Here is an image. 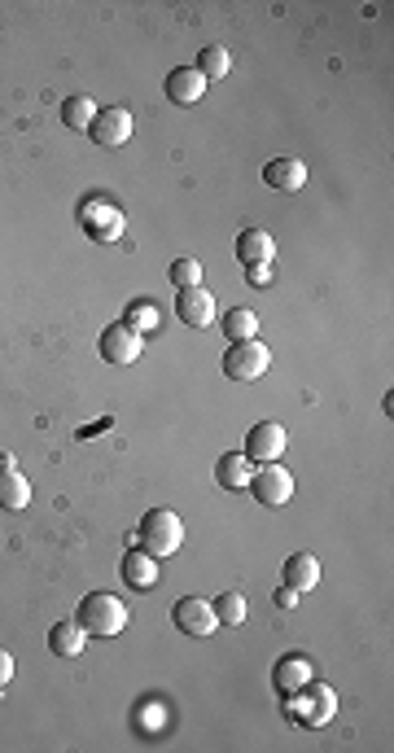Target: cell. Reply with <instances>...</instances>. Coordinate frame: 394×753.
Segmentation results:
<instances>
[{
  "mask_svg": "<svg viewBox=\"0 0 394 753\" xmlns=\"http://www.w3.org/2000/svg\"><path fill=\"white\" fill-rule=\"evenodd\" d=\"M75 622L84 627V635H97V640H110L127 627V605L114 592H88L75 609Z\"/></svg>",
  "mask_w": 394,
  "mask_h": 753,
  "instance_id": "obj_1",
  "label": "cell"
},
{
  "mask_svg": "<svg viewBox=\"0 0 394 753\" xmlns=\"http://www.w3.org/2000/svg\"><path fill=\"white\" fill-rule=\"evenodd\" d=\"M136 543L149 556H176L184 543V521L176 508H149L141 517V530H136Z\"/></svg>",
  "mask_w": 394,
  "mask_h": 753,
  "instance_id": "obj_2",
  "label": "cell"
},
{
  "mask_svg": "<svg viewBox=\"0 0 394 753\" xmlns=\"http://www.w3.org/2000/svg\"><path fill=\"white\" fill-rule=\"evenodd\" d=\"M123 224H127L123 211L110 198H101V193H92V198H84V206H79V228H84L88 241H119Z\"/></svg>",
  "mask_w": 394,
  "mask_h": 753,
  "instance_id": "obj_3",
  "label": "cell"
},
{
  "mask_svg": "<svg viewBox=\"0 0 394 753\" xmlns=\"http://www.w3.org/2000/svg\"><path fill=\"white\" fill-rule=\"evenodd\" d=\"M272 259H276L272 233H263V228H241V233H237V263L250 272L254 285H268Z\"/></svg>",
  "mask_w": 394,
  "mask_h": 753,
  "instance_id": "obj_4",
  "label": "cell"
},
{
  "mask_svg": "<svg viewBox=\"0 0 394 753\" xmlns=\"http://www.w3.org/2000/svg\"><path fill=\"white\" fill-rule=\"evenodd\" d=\"M272 364V351L263 346L259 338H246V342H228L224 351V377L228 381H259Z\"/></svg>",
  "mask_w": 394,
  "mask_h": 753,
  "instance_id": "obj_5",
  "label": "cell"
},
{
  "mask_svg": "<svg viewBox=\"0 0 394 753\" xmlns=\"http://www.w3.org/2000/svg\"><path fill=\"white\" fill-rule=\"evenodd\" d=\"M294 697L298 701L289 714H294V723H303V727H324L333 714H338V697H333L329 683H316V688L307 683V688H298Z\"/></svg>",
  "mask_w": 394,
  "mask_h": 753,
  "instance_id": "obj_6",
  "label": "cell"
},
{
  "mask_svg": "<svg viewBox=\"0 0 394 753\" xmlns=\"http://www.w3.org/2000/svg\"><path fill=\"white\" fill-rule=\"evenodd\" d=\"M289 443V434H285V425L281 421H259V425H250V434H246V460L250 465H276L281 460V451Z\"/></svg>",
  "mask_w": 394,
  "mask_h": 753,
  "instance_id": "obj_7",
  "label": "cell"
},
{
  "mask_svg": "<svg viewBox=\"0 0 394 753\" xmlns=\"http://www.w3.org/2000/svg\"><path fill=\"white\" fill-rule=\"evenodd\" d=\"M250 495L263 508H281V504L294 500V478H289L281 465H263V469L250 473Z\"/></svg>",
  "mask_w": 394,
  "mask_h": 753,
  "instance_id": "obj_8",
  "label": "cell"
},
{
  "mask_svg": "<svg viewBox=\"0 0 394 753\" xmlns=\"http://www.w3.org/2000/svg\"><path fill=\"white\" fill-rule=\"evenodd\" d=\"M97 351L106 364H136L145 351V338L136 329H127V324H106V333H101V342H97Z\"/></svg>",
  "mask_w": 394,
  "mask_h": 753,
  "instance_id": "obj_9",
  "label": "cell"
},
{
  "mask_svg": "<svg viewBox=\"0 0 394 753\" xmlns=\"http://www.w3.org/2000/svg\"><path fill=\"white\" fill-rule=\"evenodd\" d=\"M171 622H176V631L193 635V640H206V635H211V631L219 627L211 600H202V596H184V600H176V609H171Z\"/></svg>",
  "mask_w": 394,
  "mask_h": 753,
  "instance_id": "obj_10",
  "label": "cell"
},
{
  "mask_svg": "<svg viewBox=\"0 0 394 753\" xmlns=\"http://www.w3.org/2000/svg\"><path fill=\"white\" fill-rule=\"evenodd\" d=\"M88 136H92V141H97L101 149L127 145V136H132V110H123V106L97 110V119H92V127H88Z\"/></svg>",
  "mask_w": 394,
  "mask_h": 753,
  "instance_id": "obj_11",
  "label": "cell"
},
{
  "mask_svg": "<svg viewBox=\"0 0 394 753\" xmlns=\"http://www.w3.org/2000/svg\"><path fill=\"white\" fill-rule=\"evenodd\" d=\"M176 320L189 324V329H211V320H215V298H211V289H202V285L176 289Z\"/></svg>",
  "mask_w": 394,
  "mask_h": 753,
  "instance_id": "obj_12",
  "label": "cell"
},
{
  "mask_svg": "<svg viewBox=\"0 0 394 753\" xmlns=\"http://www.w3.org/2000/svg\"><path fill=\"white\" fill-rule=\"evenodd\" d=\"M119 574H123V583L132 587V592H154V587H158V556H149L141 548L123 552Z\"/></svg>",
  "mask_w": 394,
  "mask_h": 753,
  "instance_id": "obj_13",
  "label": "cell"
},
{
  "mask_svg": "<svg viewBox=\"0 0 394 753\" xmlns=\"http://www.w3.org/2000/svg\"><path fill=\"white\" fill-rule=\"evenodd\" d=\"M316 679V670H311V662L303 653H289V657H281V662L272 666V683H276V692L281 697H294L298 688H307V683Z\"/></svg>",
  "mask_w": 394,
  "mask_h": 753,
  "instance_id": "obj_14",
  "label": "cell"
},
{
  "mask_svg": "<svg viewBox=\"0 0 394 753\" xmlns=\"http://www.w3.org/2000/svg\"><path fill=\"white\" fill-rule=\"evenodd\" d=\"M263 184L276 193H298L307 184V167L298 158H272L268 167H263Z\"/></svg>",
  "mask_w": 394,
  "mask_h": 753,
  "instance_id": "obj_15",
  "label": "cell"
},
{
  "mask_svg": "<svg viewBox=\"0 0 394 753\" xmlns=\"http://www.w3.org/2000/svg\"><path fill=\"white\" fill-rule=\"evenodd\" d=\"M281 578H285V587H294V592L303 596V592H311V587L320 583V561L311 552H294V556H285Z\"/></svg>",
  "mask_w": 394,
  "mask_h": 753,
  "instance_id": "obj_16",
  "label": "cell"
},
{
  "mask_svg": "<svg viewBox=\"0 0 394 753\" xmlns=\"http://www.w3.org/2000/svg\"><path fill=\"white\" fill-rule=\"evenodd\" d=\"M167 97L176 101V106H197V101L206 97V79L193 71V66H176V71L167 75Z\"/></svg>",
  "mask_w": 394,
  "mask_h": 753,
  "instance_id": "obj_17",
  "label": "cell"
},
{
  "mask_svg": "<svg viewBox=\"0 0 394 753\" xmlns=\"http://www.w3.org/2000/svg\"><path fill=\"white\" fill-rule=\"evenodd\" d=\"M250 473H254V465L246 460V451H228V456H219V465H215V482L224 486V491H246Z\"/></svg>",
  "mask_w": 394,
  "mask_h": 753,
  "instance_id": "obj_18",
  "label": "cell"
},
{
  "mask_svg": "<svg viewBox=\"0 0 394 753\" xmlns=\"http://www.w3.org/2000/svg\"><path fill=\"white\" fill-rule=\"evenodd\" d=\"M84 627H79L75 618H66V622H53L49 627V653L53 657H79L84 653Z\"/></svg>",
  "mask_w": 394,
  "mask_h": 753,
  "instance_id": "obj_19",
  "label": "cell"
},
{
  "mask_svg": "<svg viewBox=\"0 0 394 753\" xmlns=\"http://www.w3.org/2000/svg\"><path fill=\"white\" fill-rule=\"evenodd\" d=\"M27 504H31V482L18 473V465L0 469V508H5V513H22Z\"/></svg>",
  "mask_w": 394,
  "mask_h": 753,
  "instance_id": "obj_20",
  "label": "cell"
},
{
  "mask_svg": "<svg viewBox=\"0 0 394 753\" xmlns=\"http://www.w3.org/2000/svg\"><path fill=\"white\" fill-rule=\"evenodd\" d=\"M197 75L206 79V84H215V79H224L228 71H233V57H228L224 44H206L202 53H197V66H193Z\"/></svg>",
  "mask_w": 394,
  "mask_h": 753,
  "instance_id": "obj_21",
  "label": "cell"
},
{
  "mask_svg": "<svg viewBox=\"0 0 394 753\" xmlns=\"http://www.w3.org/2000/svg\"><path fill=\"white\" fill-rule=\"evenodd\" d=\"M97 110H101L97 101L79 92V97H66V101H62V123L71 127V132H88L92 119H97Z\"/></svg>",
  "mask_w": 394,
  "mask_h": 753,
  "instance_id": "obj_22",
  "label": "cell"
},
{
  "mask_svg": "<svg viewBox=\"0 0 394 753\" xmlns=\"http://www.w3.org/2000/svg\"><path fill=\"white\" fill-rule=\"evenodd\" d=\"M123 324L127 329H136L145 338V333H154L158 324H162V316H158V303H149V298H136V303H127V311H123Z\"/></svg>",
  "mask_w": 394,
  "mask_h": 753,
  "instance_id": "obj_23",
  "label": "cell"
},
{
  "mask_svg": "<svg viewBox=\"0 0 394 753\" xmlns=\"http://www.w3.org/2000/svg\"><path fill=\"white\" fill-rule=\"evenodd\" d=\"M224 333H228V342L259 338V316H254L250 307H233V311L224 316Z\"/></svg>",
  "mask_w": 394,
  "mask_h": 753,
  "instance_id": "obj_24",
  "label": "cell"
},
{
  "mask_svg": "<svg viewBox=\"0 0 394 753\" xmlns=\"http://www.w3.org/2000/svg\"><path fill=\"white\" fill-rule=\"evenodd\" d=\"M211 609H215L219 627H241V622H246V596L241 592H219Z\"/></svg>",
  "mask_w": 394,
  "mask_h": 753,
  "instance_id": "obj_25",
  "label": "cell"
},
{
  "mask_svg": "<svg viewBox=\"0 0 394 753\" xmlns=\"http://www.w3.org/2000/svg\"><path fill=\"white\" fill-rule=\"evenodd\" d=\"M167 276H171V285L176 289H193V285H202V263L197 259H176Z\"/></svg>",
  "mask_w": 394,
  "mask_h": 753,
  "instance_id": "obj_26",
  "label": "cell"
},
{
  "mask_svg": "<svg viewBox=\"0 0 394 753\" xmlns=\"http://www.w3.org/2000/svg\"><path fill=\"white\" fill-rule=\"evenodd\" d=\"M272 605H276V609H294V605H298V592H294V587H276V592H272Z\"/></svg>",
  "mask_w": 394,
  "mask_h": 753,
  "instance_id": "obj_27",
  "label": "cell"
},
{
  "mask_svg": "<svg viewBox=\"0 0 394 753\" xmlns=\"http://www.w3.org/2000/svg\"><path fill=\"white\" fill-rule=\"evenodd\" d=\"M9 679H14V657H9L5 648H0V692L9 688Z\"/></svg>",
  "mask_w": 394,
  "mask_h": 753,
  "instance_id": "obj_28",
  "label": "cell"
}]
</instances>
